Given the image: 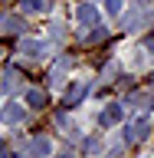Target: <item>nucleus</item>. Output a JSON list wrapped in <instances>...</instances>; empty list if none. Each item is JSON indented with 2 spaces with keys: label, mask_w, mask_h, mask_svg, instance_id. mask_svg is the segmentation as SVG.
<instances>
[{
  "label": "nucleus",
  "mask_w": 154,
  "mask_h": 158,
  "mask_svg": "<svg viewBox=\"0 0 154 158\" xmlns=\"http://www.w3.org/2000/svg\"><path fill=\"white\" fill-rule=\"evenodd\" d=\"M3 158H13V155H3Z\"/></svg>",
  "instance_id": "dca6fc26"
},
{
  "label": "nucleus",
  "mask_w": 154,
  "mask_h": 158,
  "mask_svg": "<svg viewBox=\"0 0 154 158\" xmlns=\"http://www.w3.org/2000/svg\"><path fill=\"white\" fill-rule=\"evenodd\" d=\"M102 148H105V138H102V135H95V138H85V145H82V152H85L89 158H95L98 152H102Z\"/></svg>",
  "instance_id": "1a4fd4ad"
},
{
  "label": "nucleus",
  "mask_w": 154,
  "mask_h": 158,
  "mask_svg": "<svg viewBox=\"0 0 154 158\" xmlns=\"http://www.w3.org/2000/svg\"><path fill=\"white\" fill-rule=\"evenodd\" d=\"M56 158H72V155H56Z\"/></svg>",
  "instance_id": "2eb2a0df"
},
{
  "label": "nucleus",
  "mask_w": 154,
  "mask_h": 158,
  "mask_svg": "<svg viewBox=\"0 0 154 158\" xmlns=\"http://www.w3.org/2000/svg\"><path fill=\"white\" fill-rule=\"evenodd\" d=\"M23 102H26L30 109H43V102H46V96H43L39 89H26V92H23Z\"/></svg>",
  "instance_id": "6e6552de"
},
{
  "label": "nucleus",
  "mask_w": 154,
  "mask_h": 158,
  "mask_svg": "<svg viewBox=\"0 0 154 158\" xmlns=\"http://www.w3.org/2000/svg\"><path fill=\"white\" fill-rule=\"evenodd\" d=\"M76 20H79V27H95L98 23V7L95 3H82L76 10Z\"/></svg>",
  "instance_id": "f03ea898"
},
{
  "label": "nucleus",
  "mask_w": 154,
  "mask_h": 158,
  "mask_svg": "<svg viewBox=\"0 0 154 158\" xmlns=\"http://www.w3.org/2000/svg\"><path fill=\"white\" fill-rule=\"evenodd\" d=\"M105 10L108 13H118V10H121V0H105Z\"/></svg>",
  "instance_id": "ddd939ff"
},
{
  "label": "nucleus",
  "mask_w": 154,
  "mask_h": 158,
  "mask_svg": "<svg viewBox=\"0 0 154 158\" xmlns=\"http://www.w3.org/2000/svg\"><path fill=\"white\" fill-rule=\"evenodd\" d=\"M89 92V82L85 79H79V82H72V89H69V96H66V106H76V102H82Z\"/></svg>",
  "instance_id": "423d86ee"
},
{
  "label": "nucleus",
  "mask_w": 154,
  "mask_h": 158,
  "mask_svg": "<svg viewBox=\"0 0 154 158\" xmlns=\"http://www.w3.org/2000/svg\"><path fill=\"white\" fill-rule=\"evenodd\" d=\"M30 152H33L36 158H49V155H53V142H49L46 135H39V138L30 142Z\"/></svg>",
  "instance_id": "39448f33"
},
{
  "label": "nucleus",
  "mask_w": 154,
  "mask_h": 158,
  "mask_svg": "<svg viewBox=\"0 0 154 158\" xmlns=\"http://www.w3.org/2000/svg\"><path fill=\"white\" fill-rule=\"evenodd\" d=\"M46 53V46L43 43H36V40H23V56H30V59H39Z\"/></svg>",
  "instance_id": "0eeeda50"
},
{
  "label": "nucleus",
  "mask_w": 154,
  "mask_h": 158,
  "mask_svg": "<svg viewBox=\"0 0 154 158\" xmlns=\"http://www.w3.org/2000/svg\"><path fill=\"white\" fill-rule=\"evenodd\" d=\"M49 0H20V10L23 13H39V10H46Z\"/></svg>",
  "instance_id": "9b49d317"
},
{
  "label": "nucleus",
  "mask_w": 154,
  "mask_h": 158,
  "mask_svg": "<svg viewBox=\"0 0 154 158\" xmlns=\"http://www.w3.org/2000/svg\"><path fill=\"white\" fill-rule=\"evenodd\" d=\"M131 106L135 109H151L154 106V92H135L131 96Z\"/></svg>",
  "instance_id": "9d476101"
},
{
  "label": "nucleus",
  "mask_w": 154,
  "mask_h": 158,
  "mask_svg": "<svg viewBox=\"0 0 154 158\" xmlns=\"http://www.w3.org/2000/svg\"><path fill=\"white\" fill-rule=\"evenodd\" d=\"M3 30H7V33H17V30H20V17H13V13H10V17L3 20Z\"/></svg>",
  "instance_id": "f8f14e48"
},
{
  "label": "nucleus",
  "mask_w": 154,
  "mask_h": 158,
  "mask_svg": "<svg viewBox=\"0 0 154 158\" xmlns=\"http://www.w3.org/2000/svg\"><path fill=\"white\" fill-rule=\"evenodd\" d=\"M148 132H151V122H148V118H138L135 125H128V128H125V138H128V142H141Z\"/></svg>",
  "instance_id": "7ed1b4c3"
},
{
  "label": "nucleus",
  "mask_w": 154,
  "mask_h": 158,
  "mask_svg": "<svg viewBox=\"0 0 154 158\" xmlns=\"http://www.w3.org/2000/svg\"><path fill=\"white\" fill-rule=\"evenodd\" d=\"M118 122H121V106H118V102H112V106H105L98 112V125L102 128H112V125H118Z\"/></svg>",
  "instance_id": "f257e3e1"
},
{
  "label": "nucleus",
  "mask_w": 154,
  "mask_h": 158,
  "mask_svg": "<svg viewBox=\"0 0 154 158\" xmlns=\"http://www.w3.org/2000/svg\"><path fill=\"white\" fill-rule=\"evenodd\" d=\"M148 3H151V0H135V7H148Z\"/></svg>",
  "instance_id": "4468645a"
},
{
  "label": "nucleus",
  "mask_w": 154,
  "mask_h": 158,
  "mask_svg": "<svg viewBox=\"0 0 154 158\" xmlns=\"http://www.w3.org/2000/svg\"><path fill=\"white\" fill-rule=\"evenodd\" d=\"M23 118H26V109L17 106V102H10V106L3 109V122H7V125H20Z\"/></svg>",
  "instance_id": "20e7f679"
}]
</instances>
